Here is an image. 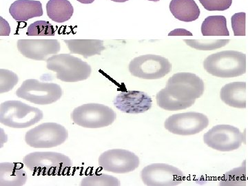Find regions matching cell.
Segmentation results:
<instances>
[{
    "mask_svg": "<svg viewBox=\"0 0 248 186\" xmlns=\"http://www.w3.org/2000/svg\"><path fill=\"white\" fill-rule=\"evenodd\" d=\"M23 163L34 175H66L73 163L66 155L55 152H34L24 156Z\"/></svg>",
    "mask_w": 248,
    "mask_h": 186,
    "instance_id": "1",
    "label": "cell"
},
{
    "mask_svg": "<svg viewBox=\"0 0 248 186\" xmlns=\"http://www.w3.org/2000/svg\"><path fill=\"white\" fill-rule=\"evenodd\" d=\"M203 68L212 76L221 78L241 76L246 72V55L236 50H224L209 55Z\"/></svg>",
    "mask_w": 248,
    "mask_h": 186,
    "instance_id": "2",
    "label": "cell"
},
{
    "mask_svg": "<svg viewBox=\"0 0 248 186\" xmlns=\"http://www.w3.org/2000/svg\"><path fill=\"white\" fill-rule=\"evenodd\" d=\"M42 111L20 101H6L0 105V122L12 128H27L43 119Z\"/></svg>",
    "mask_w": 248,
    "mask_h": 186,
    "instance_id": "3",
    "label": "cell"
},
{
    "mask_svg": "<svg viewBox=\"0 0 248 186\" xmlns=\"http://www.w3.org/2000/svg\"><path fill=\"white\" fill-rule=\"evenodd\" d=\"M46 67L57 73V79L64 82H78L89 79L92 68L89 63L70 54L55 55L46 60Z\"/></svg>",
    "mask_w": 248,
    "mask_h": 186,
    "instance_id": "4",
    "label": "cell"
},
{
    "mask_svg": "<svg viewBox=\"0 0 248 186\" xmlns=\"http://www.w3.org/2000/svg\"><path fill=\"white\" fill-rule=\"evenodd\" d=\"M117 117L115 111L107 106L87 104L74 109L71 114L75 124L85 128H101L111 125Z\"/></svg>",
    "mask_w": 248,
    "mask_h": 186,
    "instance_id": "5",
    "label": "cell"
},
{
    "mask_svg": "<svg viewBox=\"0 0 248 186\" xmlns=\"http://www.w3.org/2000/svg\"><path fill=\"white\" fill-rule=\"evenodd\" d=\"M63 94L60 85L41 82L37 79L25 80L16 91L21 99L37 105H48L58 102Z\"/></svg>",
    "mask_w": 248,
    "mask_h": 186,
    "instance_id": "6",
    "label": "cell"
},
{
    "mask_svg": "<svg viewBox=\"0 0 248 186\" xmlns=\"http://www.w3.org/2000/svg\"><path fill=\"white\" fill-rule=\"evenodd\" d=\"M68 138V130L63 125L44 123L28 131L25 141L32 148H50L63 144Z\"/></svg>",
    "mask_w": 248,
    "mask_h": 186,
    "instance_id": "7",
    "label": "cell"
},
{
    "mask_svg": "<svg viewBox=\"0 0 248 186\" xmlns=\"http://www.w3.org/2000/svg\"><path fill=\"white\" fill-rule=\"evenodd\" d=\"M172 65L168 59L156 55H144L135 58L129 64V71L136 78L159 79L170 73Z\"/></svg>",
    "mask_w": 248,
    "mask_h": 186,
    "instance_id": "8",
    "label": "cell"
},
{
    "mask_svg": "<svg viewBox=\"0 0 248 186\" xmlns=\"http://www.w3.org/2000/svg\"><path fill=\"white\" fill-rule=\"evenodd\" d=\"M203 141L213 149L231 152L239 149L245 141V135L233 125H217L204 134Z\"/></svg>",
    "mask_w": 248,
    "mask_h": 186,
    "instance_id": "9",
    "label": "cell"
},
{
    "mask_svg": "<svg viewBox=\"0 0 248 186\" xmlns=\"http://www.w3.org/2000/svg\"><path fill=\"white\" fill-rule=\"evenodd\" d=\"M209 125L206 115L200 112H189L171 115L164 123V127L174 135H193L201 133Z\"/></svg>",
    "mask_w": 248,
    "mask_h": 186,
    "instance_id": "10",
    "label": "cell"
},
{
    "mask_svg": "<svg viewBox=\"0 0 248 186\" xmlns=\"http://www.w3.org/2000/svg\"><path fill=\"white\" fill-rule=\"evenodd\" d=\"M168 90L179 99L196 100L203 95L205 85L200 77L191 73L173 75L166 84Z\"/></svg>",
    "mask_w": 248,
    "mask_h": 186,
    "instance_id": "11",
    "label": "cell"
},
{
    "mask_svg": "<svg viewBox=\"0 0 248 186\" xmlns=\"http://www.w3.org/2000/svg\"><path fill=\"white\" fill-rule=\"evenodd\" d=\"M142 182L148 186H177L185 180V175L177 168L167 164L147 166L141 172Z\"/></svg>",
    "mask_w": 248,
    "mask_h": 186,
    "instance_id": "12",
    "label": "cell"
},
{
    "mask_svg": "<svg viewBox=\"0 0 248 186\" xmlns=\"http://www.w3.org/2000/svg\"><path fill=\"white\" fill-rule=\"evenodd\" d=\"M140 158L135 153L124 149H112L103 153L99 165L103 170L116 174L133 172L140 166Z\"/></svg>",
    "mask_w": 248,
    "mask_h": 186,
    "instance_id": "13",
    "label": "cell"
},
{
    "mask_svg": "<svg viewBox=\"0 0 248 186\" xmlns=\"http://www.w3.org/2000/svg\"><path fill=\"white\" fill-rule=\"evenodd\" d=\"M17 48L23 56L37 61H46L49 55L60 51L58 40H27L17 41Z\"/></svg>",
    "mask_w": 248,
    "mask_h": 186,
    "instance_id": "14",
    "label": "cell"
},
{
    "mask_svg": "<svg viewBox=\"0 0 248 186\" xmlns=\"http://www.w3.org/2000/svg\"><path fill=\"white\" fill-rule=\"evenodd\" d=\"M114 106L124 113H143L151 108L153 100L142 91H122L113 101Z\"/></svg>",
    "mask_w": 248,
    "mask_h": 186,
    "instance_id": "15",
    "label": "cell"
},
{
    "mask_svg": "<svg viewBox=\"0 0 248 186\" xmlns=\"http://www.w3.org/2000/svg\"><path fill=\"white\" fill-rule=\"evenodd\" d=\"M9 13L18 22H27L34 17L43 16L42 4L35 0H17L10 6Z\"/></svg>",
    "mask_w": 248,
    "mask_h": 186,
    "instance_id": "16",
    "label": "cell"
},
{
    "mask_svg": "<svg viewBox=\"0 0 248 186\" xmlns=\"http://www.w3.org/2000/svg\"><path fill=\"white\" fill-rule=\"evenodd\" d=\"M220 97L226 105L236 108H246V83L233 82L225 85Z\"/></svg>",
    "mask_w": 248,
    "mask_h": 186,
    "instance_id": "17",
    "label": "cell"
},
{
    "mask_svg": "<svg viewBox=\"0 0 248 186\" xmlns=\"http://www.w3.org/2000/svg\"><path fill=\"white\" fill-rule=\"evenodd\" d=\"M27 174L22 164L4 162L0 164V186H22L27 181Z\"/></svg>",
    "mask_w": 248,
    "mask_h": 186,
    "instance_id": "18",
    "label": "cell"
},
{
    "mask_svg": "<svg viewBox=\"0 0 248 186\" xmlns=\"http://www.w3.org/2000/svg\"><path fill=\"white\" fill-rule=\"evenodd\" d=\"M70 53L82 55L85 59L101 55L105 50L104 42L99 40H65Z\"/></svg>",
    "mask_w": 248,
    "mask_h": 186,
    "instance_id": "19",
    "label": "cell"
},
{
    "mask_svg": "<svg viewBox=\"0 0 248 186\" xmlns=\"http://www.w3.org/2000/svg\"><path fill=\"white\" fill-rule=\"evenodd\" d=\"M170 10L173 16L182 22H193L200 16V9L195 0H172Z\"/></svg>",
    "mask_w": 248,
    "mask_h": 186,
    "instance_id": "20",
    "label": "cell"
},
{
    "mask_svg": "<svg viewBox=\"0 0 248 186\" xmlns=\"http://www.w3.org/2000/svg\"><path fill=\"white\" fill-rule=\"evenodd\" d=\"M156 99L158 107L169 111L185 110L192 107L196 101L179 99L170 92L166 87L156 94Z\"/></svg>",
    "mask_w": 248,
    "mask_h": 186,
    "instance_id": "21",
    "label": "cell"
},
{
    "mask_svg": "<svg viewBox=\"0 0 248 186\" xmlns=\"http://www.w3.org/2000/svg\"><path fill=\"white\" fill-rule=\"evenodd\" d=\"M46 12L53 22L63 23L71 19L74 9L68 0H49L46 4Z\"/></svg>",
    "mask_w": 248,
    "mask_h": 186,
    "instance_id": "22",
    "label": "cell"
},
{
    "mask_svg": "<svg viewBox=\"0 0 248 186\" xmlns=\"http://www.w3.org/2000/svg\"><path fill=\"white\" fill-rule=\"evenodd\" d=\"M202 33L203 36H229L226 17L209 16L202 23Z\"/></svg>",
    "mask_w": 248,
    "mask_h": 186,
    "instance_id": "23",
    "label": "cell"
},
{
    "mask_svg": "<svg viewBox=\"0 0 248 186\" xmlns=\"http://www.w3.org/2000/svg\"><path fill=\"white\" fill-rule=\"evenodd\" d=\"M246 161L242 166L228 171L223 174L220 180L221 186H246Z\"/></svg>",
    "mask_w": 248,
    "mask_h": 186,
    "instance_id": "24",
    "label": "cell"
},
{
    "mask_svg": "<svg viewBox=\"0 0 248 186\" xmlns=\"http://www.w3.org/2000/svg\"><path fill=\"white\" fill-rule=\"evenodd\" d=\"M81 186H119L120 182L117 178L108 174H94L85 177L81 181Z\"/></svg>",
    "mask_w": 248,
    "mask_h": 186,
    "instance_id": "25",
    "label": "cell"
},
{
    "mask_svg": "<svg viewBox=\"0 0 248 186\" xmlns=\"http://www.w3.org/2000/svg\"><path fill=\"white\" fill-rule=\"evenodd\" d=\"M191 48L199 50H214L221 48L230 42L229 40H184Z\"/></svg>",
    "mask_w": 248,
    "mask_h": 186,
    "instance_id": "26",
    "label": "cell"
},
{
    "mask_svg": "<svg viewBox=\"0 0 248 186\" xmlns=\"http://www.w3.org/2000/svg\"><path fill=\"white\" fill-rule=\"evenodd\" d=\"M28 36H54L55 30L53 26L46 21H37L31 24L27 29Z\"/></svg>",
    "mask_w": 248,
    "mask_h": 186,
    "instance_id": "27",
    "label": "cell"
},
{
    "mask_svg": "<svg viewBox=\"0 0 248 186\" xmlns=\"http://www.w3.org/2000/svg\"><path fill=\"white\" fill-rule=\"evenodd\" d=\"M19 78L14 72L0 69V93L9 92L17 84Z\"/></svg>",
    "mask_w": 248,
    "mask_h": 186,
    "instance_id": "28",
    "label": "cell"
},
{
    "mask_svg": "<svg viewBox=\"0 0 248 186\" xmlns=\"http://www.w3.org/2000/svg\"><path fill=\"white\" fill-rule=\"evenodd\" d=\"M204 9L209 11H224L229 9L232 0H199Z\"/></svg>",
    "mask_w": 248,
    "mask_h": 186,
    "instance_id": "29",
    "label": "cell"
},
{
    "mask_svg": "<svg viewBox=\"0 0 248 186\" xmlns=\"http://www.w3.org/2000/svg\"><path fill=\"white\" fill-rule=\"evenodd\" d=\"M246 13H238L232 17V28L235 36H246Z\"/></svg>",
    "mask_w": 248,
    "mask_h": 186,
    "instance_id": "30",
    "label": "cell"
},
{
    "mask_svg": "<svg viewBox=\"0 0 248 186\" xmlns=\"http://www.w3.org/2000/svg\"><path fill=\"white\" fill-rule=\"evenodd\" d=\"M169 36H192V34L191 33L190 31H187L184 29H177L175 30L171 31L169 33Z\"/></svg>",
    "mask_w": 248,
    "mask_h": 186,
    "instance_id": "31",
    "label": "cell"
},
{
    "mask_svg": "<svg viewBox=\"0 0 248 186\" xmlns=\"http://www.w3.org/2000/svg\"><path fill=\"white\" fill-rule=\"evenodd\" d=\"M79 2L81 3V4H92L93 2H94V0H78Z\"/></svg>",
    "mask_w": 248,
    "mask_h": 186,
    "instance_id": "32",
    "label": "cell"
},
{
    "mask_svg": "<svg viewBox=\"0 0 248 186\" xmlns=\"http://www.w3.org/2000/svg\"><path fill=\"white\" fill-rule=\"evenodd\" d=\"M112 1H115V2H125V1H128V0H112Z\"/></svg>",
    "mask_w": 248,
    "mask_h": 186,
    "instance_id": "33",
    "label": "cell"
},
{
    "mask_svg": "<svg viewBox=\"0 0 248 186\" xmlns=\"http://www.w3.org/2000/svg\"><path fill=\"white\" fill-rule=\"evenodd\" d=\"M148 1H155V2H156V1H159V0H148Z\"/></svg>",
    "mask_w": 248,
    "mask_h": 186,
    "instance_id": "34",
    "label": "cell"
}]
</instances>
